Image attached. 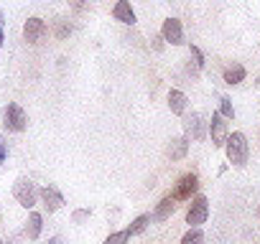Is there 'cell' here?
<instances>
[{
    "instance_id": "5b68a950",
    "label": "cell",
    "mask_w": 260,
    "mask_h": 244,
    "mask_svg": "<svg viewBox=\"0 0 260 244\" xmlns=\"http://www.w3.org/2000/svg\"><path fill=\"white\" fill-rule=\"evenodd\" d=\"M199 188V178L194 176V173H186V176H181L179 178V183H176V188H174V198L176 201H191V196H194V191Z\"/></svg>"
},
{
    "instance_id": "30bf717a",
    "label": "cell",
    "mask_w": 260,
    "mask_h": 244,
    "mask_svg": "<svg viewBox=\"0 0 260 244\" xmlns=\"http://www.w3.org/2000/svg\"><path fill=\"white\" fill-rule=\"evenodd\" d=\"M112 16H115V21H120V23H130V26L136 23V11L130 8V0H117L115 8H112Z\"/></svg>"
},
{
    "instance_id": "484cf974",
    "label": "cell",
    "mask_w": 260,
    "mask_h": 244,
    "mask_svg": "<svg viewBox=\"0 0 260 244\" xmlns=\"http://www.w3.org/2000/svg\"><path fill=\"white\" fill-rule=\"evenodd\" d=\"M0 26H3V13H0Z\"/></svg>"
},
{
    "instance_id": "52a82bcc",
    "label": "cell",
    "mask_w": 260,
    "mask_h": 244,
    "mask_svg": "<svg viewBox=\"0 0 260 244\" xmlns=\"http://www.w3.org/2000/svg\"><path fill=\"white\" fill-rule=\"evenodd\" d=\"M161 36H164V41H169L171 46H181V44H184L181 21H179V18H166V21H164V28H161Z\"/></svg>"
},
{
    "instance_id": "4fadbf2b",
    "label": "cell",
    "mask_w": 260,
    "mask_h": 244,
    "mask_svg": "<svg viewBox=\"0 0 260 244\" xmlns=\"http://www.w3.org/2000/svg\"><path fill=\"white\" fill-rule=\"evenodd\" d=\"M245 76H247V71H245V66H242V64H230V66L224 69V82H227L230 87H235V84L245 82Z\"/></svg>"
},
{
    "instance_id": "cb8c5ba5",
    "label": "cell",
    "mask_w": 260,
    "mask_h": 244,
    "mask_svg": "<svg viewBox=\"0 0 260 244\" xmlns=\"http://www.w3.org/2000/svg\"><path fill=\"white\" fill-rule=\"evenodd\" d=\"M49 244H64V241H61L59 236H54V239H49Z\"/></svg>"
},
{
    "instance_id": "9a60e30c",
    "label": "cell",
    "mask_w": 260,
    "mask_h": 244,
    "mask_svg": "<svg viewBox=\"0 0 260 244\" xmlns=\"http://www.w3.org/2000/svg\"><path fill=\"white\" fill-rule=\"evenodd\" d=\"M189 133H191V138L194 140H204V117L199 114V112H194L191 117H189Z\"/></svg>"
},
{
    "instance_id": "ba28073f",
    "label": "cell",
    "mask_w": 260,
    "mask_h": 244,
    "mask_svg": "<svg viewBox=\"0 0 260 244\" xmlns=\"http://www.w3.org/2000/svg\"><path fill=\"white\" fill-rule=\"evenodd\" d=\"M46 31H49L46 23H44L41 18H36V16L28 18V21L23 23V38H26L28 44H39V41L46 36Z\"/></svg>"
},
{
    "instance_id": "ffe728a7",
    "label": "cell",
    "mask_w": 260,
    "mask_h": 244,
    "mask_svg": "<svg viewBox=\"0 0 260 244\" xmlns=\"http://www.w3.org/2000/svg\"><path fill=\"white\" fill-rule=\"evenodd\" d=\"M219 114H222V117H227V119H232V117H235L232 102H230L227 97H222V99H219Z\"/></svg>"
},
{
    "instance_id": "8992f818",
    "label": "cell",
    "mask_w": 260,
    "mask_h": 244,
    "mask_svg": "<svg viewBox=\"0 0 260 244\" xmlns=\"http://www.w3.org/2000/svg\"><path fill=\"white\" fill-rule=\"evenodd\" d=\"M227 117H222L219 112H214L212 114V119H209V135H212V143L217 145V148H222L224 143H227V122H224Z\"/></svg>"
},
{
    "instance_id": "603a6c76",
    "label": "cell",
    "mask_w": 260,
    "mask_h": 244,
    "mask_svg": "<svg viewBox=\"0 0 260 244\" xmlns=\"http://www.w3.org/2000/svg\"><path fill=\"white\" fill-rule=\"evenodd\" d=\"M6 158H8V153H6V143H3V138H0V163H6Z\"/></svg>"
},
{
    "instance_id": "3957f363",
    "label": "cell",
    "mask_w": 260,
    "mask_h": 244,
    "mask_svg": "<svg viewBox=\"0 0 260 244\" xmlns=\"http://www.w3.org/2000/svg\"><path fill=\"white\" fill-rule=\"evenodd\" d=\"M13 196H16V201H18L23 209H34L39 191H36V186H34L28 178H18L16 186H13Z\"/></svg>"
},
{
    "instance_id": "277c9868",
    "label": "cell",
    "mask_w": 260,
    "mask_h": 244,
    "mask_svg": "<svg viewBox=\"0 0 260 244\" xmlns=\"http://www.w3.org/2000/svg\"><path fill=\"white\" fill-rule=\"evenodd\" d=\"M207 216H209V201H207V196H194L191 204H189V211H186V224L199 226V224L207 221Z\"/></svg>"
},
{
    "instance_id": "7a4b0ae2",
    "label": "cell",
    "mask_w": 260,
    "mask_h": 244,
    "mask_svg": "<svg viewBox=\"0 0 260 244\" xmlns=\"http://www.w3.org/2000/svg\"><path fill=\"white\" fill-rule=\"evenodd\" d=\"M3 125L11 130V133H23L28 128V114L23 112V107H18L16 102L6 104L3 109Z\"/></svg>"
},
{
    "instance_id": "7402d4cb",
    "label": "cell",
    "mask_w": 260,
    "mask_h": 244,
    "mask_svg": "<svg viewBox=\"0 0 260 244\" xmlns=\"http://www.w3.org/2000/svg\"><path fill=\"white\" fill-rule=\"evenodd\" d=\"M69 6H72V8L77 11V13H84L89 3H87V0H69Z\"/></svg>"
},
{
    "instance_id": "e0dca14e",
    "label": "cell",
    "mask_w": 260,
    "mask_h": 244,
    "mask_svg": "<svg viewBox=\"0 0 260 244\" xmlns=\"http://www.w3.org/2000/svg\"><path fill=\"white\" fill-rule=\"evenodd\" d=\"M148 224H151V216H148V214H141L138 219H133V224L127 226L130 236H133V234H141V231H146V226H148Z\"/></svg>"
},
{
    "instance_id": "6da1fadb",
    "label": "cell",
    "mask_w": 260,
    "mask_h": 244,
    "mask_svg": "<svg viewBox=\"0 0 260 244\" xmlns=\"http://www.w3.org/2000/svg\"><path fill=\"white\" fill-rule=\"evenodd\" d=\"M224 148H227V160H230L232 166L242 168V166L247 163V158H250V143H247L245 133H232V135H227Z\"/></svg>"
},
{
    "instance_id": "8fae6325",
    "label": "cell",
    "mask_w": 260,
    "mask_h": 244,
    "mask_svg": "<svg viewBox=\"0 0 260 244\" xmlns=\"http://www.w3.org/2000/svg\"><path fill=\"white\" fill-rule=\"evenodd\" d=\"M176 211V198L169 193V196H164L161 201H158V206H156V214H153V221H166L171 214Z\"/></svg>"
},
{
    "instance_id": "9c48e42d",
    "label": "cell",
    "mask_w": 260,
    "mask_h": 244,
    "mask_svg": "<svg viewBox=\"0 0 260 244\" xmlns=\"http://www.w3.org/2000/svg\"><path fill=\"white\" fill-rule=\"evenodd\" d=\"M39 196H41V201H44V206H46L49 211H59V209L64 206V196H61V191H59L56 186H44V188L39 191Z\"/></svg>"
},
{
    "instance_id": "44dd1931",
    "label": "cell",
    "mask_w": 260,
    "mask_h": 244,
    "mask_svg": "<svg viewBox=\"0 0 260 244\" xmlns=\"http://www.w3.org/2000/svg\"><path fill=\"white\" fill-rule=\"evenodd\" d=\"M191 56H194V64H197V69H204V54H202L197 46H191Z\"/></svg>"
},
{
    "instance_id": "7c38bea8",
    "label": "cell",
    "mask_w": 260,
    "mask_h": 244,
    "mask_svg": "<svg viewBox=\"0 0 260 244\" xmlns=\"http://www.w3.org/2000/svg\"><path fill=\"white\" fill-rule=\"evenodd\" d=\"M186 94L181 92V89H171L169 92V109L174 112V114H184L186 112Z\"/></svg>"
},
{
    "instance_id": "2e32d148",
    "label": "cell",
    "mask_w": 260,
    "mask_h": 244,
    "mask_svg": "<svg viewBox=\"0 0 260 244\" xmlns=\"http://www.w3.org/2000/svg\"><path fill=\"white\" fill-rule=\"evenodd\" d=\"M41 224H44V216L34 211V214L28 216V224H26V234H28V239H39V234H41Z\"/></svg>"
},
{
    "instance_id": "d4e9b609",
    "label": "cell",
    "mask_w": 260,
    "mask_h": 244,
    "mask_svg": "<svg viewBox=\"0 0 260 244\" xmlns=\"http://www.w3.org/2000/svg\"><path fill=\"white\" fill-rule=\"evenodd\" d=\"M0 46H3V28H0Z\"/></svg>"
},
{
    "instance_id": "ac0fdd59",
    "label": "cell",
    "mask_w": 260,
    "mask_h": 244,
    "mask_svg": "<svg viewBox=\"0 0 260 244\" xmlns=\"http://www.w3.org/2000/svg\"><path fill=\"white\" fill-rule=\"evenodd\" d=\"M181 244H204V231H202L199 226L189 229V231L181 236Z\"/></svg>"
},
{
    "instance_id": "d6986e66",
    "label": "cell",
    "mask_w": 260,
    "mask_h": 244,
    "mask_svg": "<svg viewBox=\"0 0 260 244\" xmlns=\"http://www.w3.org/2000/svg\"><path fill=\"white\" fill-rule=\"evenodd\" d=\"M127 241H130V231H127V229L115 231V234H110V236L105 239V244H127Z\"/></svg>"
},
{
    "instance_id": "4316f807",
    "label": "cell",
    "mask_w": 260,
    "mask_h": 244,
    "mask_svg": "<svg viewBox=\"0 0 260 244\" xmlns=\"http://www.w3.org/2000/svg\"><path fill=\"white\" fill-rule=\"evenodd\" d=\"M0 244H3V239H0Z\"/></svg>"
},
{
    "instance_id": "5bb4252c",
    "label": "cell",
    "mask_w": 260,
    "mask_h": 244,
    "mask_svg": "<svg viewBox=\"0 0 260 244\" xmlns=\"http://www.w3.org/2000/svg\"><path fill=\"white\" fill-rule=\"evenodd\" d=\"M186 150H189V140H186V138H174L171 145H169V155H171V160H181V158H186Z\"/></svg>"
}]
</instances>
